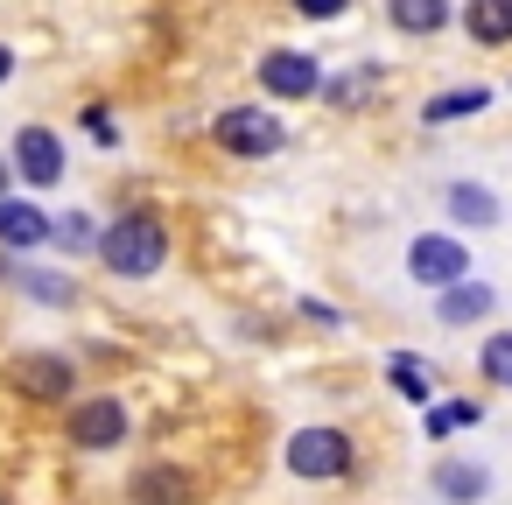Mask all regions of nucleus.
I'll use <instances>...</instances> for the list:
<instances>
[{
  "mask_svg": "<svg viewBox=\"0 0 512 505\" xmlns=\"http://www.w3.org/2000/svg\"><path fill=\"white\" fill-rule=\"evenodd\" d=\"M463 29L477 43H512V0H463Z\"/></svg>",
  "mask_w": 512,
  "mask_h": 505,
  "instance_id": "12",
  "label": "nucleus"
},
{
  "mask_svg": "<svg viewBox=\"0 0 512 505\" xmlns=\"http://www.w3.org/2000/svg\"><path fill=\"white\" fill-rule=\"evenodd\" d=\"M449 211H456L463 225H498V197L477 190V183H449Z\"/></svg>",
  "mask_w": 512,
  "mask_h": 505,
  "instance_id": "16",
  "label": "nucleus"
},
{
  "mask_svg": "<svg viewBox=\"0 0 512 505\" xmlns=\"http://www.w3.org/2000/svg\"><path fill=\"white\" fill-rule=\"evenodd\" d=\"M8 78H15V50H8V43H0V85H8Z\"/></svg>",
  "mask_w": 512,
  "mask_h": 505,
  "instance_id": "24",
  "label": "nucleus"
},
{
  "mask_svg": "<svg viewBox=\"0 0 512 505\" xmlns=\"http://www.w3.org/2000/svg\"><path fill=\"white\" fill-rule=\"evenodd\" d=\"M288 470L295 477H344L351 470V435L344 428H295L288 435Z\"/></svg>",
  "mask_w": 512,
  "mask_h": 505,
  "instance_id": "2",
  "label": "nucleus"
},
{
  "mask_svg": "<svg viewBox=\"0 0 512 505\" xmlns=\"http://www.w3.org/2000/svg\"><path fill=\"white\" fill-rule=\"evenodd\" d=\"M386 379H393L407 400H428V365H421V358H407V351H400V358H386Z\"/></svg>",
  "mask_w": 512,
  "mask_h": 505,
  "instance_id": "17",
  "label": "nucleus"
},
{
  "mask_svg": "<svg viewBox=\"0 0 512 505\" xmlns=\"http://www.w3.org/2000/svg\"><path fill=\"white\" fill-rule=\"evenodd\" d=\"M22 288H29L36 302H71V288H64L57 274H22Z\"/></svg>",
  "mask_w": 512,
  "mask_h": 505,
  "instance_id": "22",
  "label": "nucleus"
},
{
  "mask_svg": "<svg viewBox=\"0 0 512 505\" xmlns=\"http://www.w3.org/2000/svg\"><path fill=\"white\" fill-rule=\"evenodd\" d=\"M491 288L484 281H456V288H442V302H435V316L442 323H477V316H491Z\"/></svg>",
  "mask_w": 512,
  "mask_h": 505,
  "instance_id": "10",
  "label": "nucleus"
},
{
  "mask_svg": "<svg viewBox=\"0 0 512 505\" xmlns=\"http://www.w3.org/2000/svg\"><path fill=\"white\" fill-rule=\"evenodd\" d=\"M50 239V218L36 204H15V197H0V246H43Z\"/></svg>",
  "mask_w": 512,
  "mask_h": 505,
  "instance_id": "9",
  "label": "nucleus"
},
{
  "mask_svg": "<svg viewBox=\"0 0 512 505\" xmlns=\"http://www.w3.org/2000/svg\"><path fill=\"white\" fill-rule=\"evenodd\" d=\"M393 22H400L407 36H435V29L449 22V0H393Z\"/></svg>",
  "mask_w": 512,
  "mask_h": 505,
  "instance_id": "15",
  "label": "nucleus"
},
{
  "mask_svg": "<svg viewBox=\"0 0 512 505\" xmlns=\"http://www.w3.org/2000/svg\"><path fill=\"white\" fill-rule=\"evenodd\" d=\"M477 414H484L477 400H456V407H435V414H428V435H449V428H470Z\"/></svg>",
  "mask_w": 512,
  "mask_h": 505,
  "instance_id": "20",
  "label": "nucleus"
},
{
  "mask_svg": "<svg viewBox=\"0 0 512 505\" xmlns=\"http://www.w3.org/2000/svg\"><path fill=\"white\" fill-rule=\"evenodd\" d=\"M260 85L274 99H309V92H323V71H316L309 50H267L260 57Z\"/></svg>",
  "mask_w": 512,
  "mask_h": 505,
  "instance_id": "6",
  "label": "nucleus"
},
{
  "mask_svg": "<svg viewBox=\"0 0 512 505\" xmlns=\"http://www.w3.org/2000/svg\"><path fill=\"white\" fill-rule=\"evenodd\" d=\"M218 148H232V155H274L288 134H281V120L274 113H260V106H232V113H218Z\"/></svg>",
  "mask_w": 512,
  "mask_h": 505,
  "instance_id": "3",
  "label": "nucleus"
},
{
  "mask_svg": "<svg viewBox=\"0 0 512 505\" xmlns=\"http://www.w3.org/2000/svg\"><path fill=\"white\" fill-rule=\"evenodd\" d=\"M8 379H15V393H29V400H71V393H78V372H71L64 358H43V351L15 358Z\"/></svg>",
  "mask_w": 512,
  "mask_h": 505,
  "instance_id": "7",
  "label": "nucleus"
},
{
  "mask_svg": "<svg viewBox=\"0 0 512 505\" xmlns=\"http://www.w3.org/2000/svg\"><path fill=\"white\" fill-rule=\"evenodd\" d=\"M50 239H57L64 253H85V246H92V218H78V211H71V218H50Z\"/></svg>",
  "mask_w": 512,
  "mask_h": 505,
  "instance_id": "19",
  "label": "nucleus"
},
{
  "mask_svg": "<svg viewBox=\"0 0 512 505\" xmlns=\"http://www.w3.org/2000/svg\"><path fill=\"white\" fill-rule=\"evenodd\" d=\"M344 8V0H295V15H309V22H330Z\"/></svg>",
  "mask_w": 512,
  "mask_h": 505,
  "instance_id": "23",
  "label": "nucleus"
},
{
  "mask_svg": "<svg viewBox=\"0 0 512 505\" xmlns=\"http://www.w3.org/2000/svg\"><path fill=\"white\" fill-rule=\"evenodd\" d=\"M92 246H99V260H106L120 281H148V274H162V260H169V232H162L155 211H127V218L106 225Z\"/></svg>",
  "mask_w": 512,
  "mask_h": 505,
  "instance_id": "1",
  "label": "nucleus"
},
{
  "mask_svg": "<svg viewBox=\"0 0 512 505\" xmlns=\"http://www.w3.org/2000/svg\"><path fill=\"white\" fill-rule=\"evenodd\" d=\"M435 491L449 505H477L491 491V477H484V463H435Z\"/></svg>",
  "mask_w": 512,
  "mask_h": 505,
  "instance_id": "11",
  "label": "nucleus"
},
{
  "mask_svg": "<svg viewBox=\"0 0 512 505\" xmlns=\"http://www.w3.org/2000/svg\"><path fill=\"white\" fill-rule=\"evenodd\" d=\"M407 274H414L421 288H456V281H470V253H463V239H442V232H428V239H414V253H407Z\"/></svg>",
  "mask_w": 512,
  "mask_h": 505,
  "instance_id": "4",
  "label": "nucleus"
},
{
  "mask_svg": "<svg viewBox=\"0 0 512 505\" xmlns=\"http://www.w3.org/2000/svg\"><path fill=\"white\" fill-rule=\"evenodd\" d=\"M330 92V106H365L372 99V71H358V78H337V85H323Z\"/></svg>",
  "mask_w": 512,
  "mask_h": 505,
  "instance_id": "21",
  "label": "nucleus"
},
{
  "mask_svg": "<svg viewBox=\"0 0 512 505\" xmlns=\"http://www.w3.org/2000/svg\"><path fill=\"white\" fill-rule=\"evenodd\" d=\"M8 183H15V176H8V162H0V197H8Z\"/></svg>",
  "mask_w": 512,
  "mask_h": 505,
  "instance_id": "25",
  "label": "nucleus"
},
{
  "mask_svg": "<svg viewBox=\"0 0 512 505\" xmlns=\"http://www.w3.org/2000/svg\"><path fill=\"white\" fill-rule=\"evenodd\" d=\"M8 176H29L36 190L57 183V176H64V141H57L50 127H22V134H15V169H8Z\"/></svg>",
  "mask_w": 512,
  "mask_h": 505,
  "instance_id": "8",
  "label": "nucleus"
},
{
  "mask_svg": "<svg viewBox=\"0 0 512 505\" xmlns=\"http://www.w3.org/2000/svg\"><path fill=\"white\" fill-rule=\"evenodd\" d=\"M484 99H491L484 85H463V92H442V99H428V106H421V120H428V127H449V120H470V113H484Z\"/></svg>",
  "mask_w": 512,
  "mask_h": 505,
  "instance_id": "13",
  "label": "nucleus"
},
{
  "mask_svg": "<svg viewBox=\"0 0 512 505\" xmlns=\"http://www.w3.org/2000/svg\"><path fill=\"white\" fill-rule=\"evenodd\" d=\"M71 442H78V449H120V442H127V407L106 400V393L78 400V407H71Z\"/></svg>",
  "mask_w": 512,
  "mask_h": 505,
  "instance_id": "5",
  "label": "nucleus"
},
{
  "mask_svg": "<svg viewBox=\"0 0 512 505\" xmlns=\"http://www.w3.org/2000/svg\"><path fill=\"white\" fill-rule=\"evenodd\" d=\"M477 365H484L491 386H512V330H505V337H484V358H477Z\"/></svg>",
  "mask_w": 512,
  "mask_h": 505,
  "instance_id": "18",
  "label": "nucleus"
},
{
  "mask_svg": "<svg viewBox=\"0 0 512 505\" xmlns=\"http://www.w3.org/2000/svg\"><path fill=\"white\" fill-rule=\"evenodd\" d=\"M190 491H197V484H190L183 470H141V484H134L141 505H190Z\"/></svg>",
  "mask_w": 512,
  "mask_h": 505,
  "instance_id": "14",
  "label": "nucleus"
}]
</instances>
